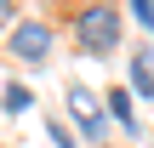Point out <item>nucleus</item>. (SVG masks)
Here are the masks:
<instances>
[{
    "label": "nucleus",
    "instance_id": "1",
    "mask_svg": "<svg viewBox=\"0 0 154 148\" xmlns=\"http://www.w3.org/2000/svg\"><path fill=\"white\" fill-rule=\"evenodd\" d=\"M120 40H126L120 6H86V11L74 17V46H80L86 57H109V51H120Z\"/></svg>",
    "mask_w": 154,
    "mask_h": 148
},
{
    "label": "nucleus",
    "instance_id": "2",
    "mask_svg": "<svg viewBox=\"0 0 154 148\" xmlns=\"http://www.w3.org/2000/svg\"><path fill=\"white\" fill-rule=\"evenodd\" d=\"M11 57L29 63V68H40V63L51 57V23H40V17L17 23V29H11Z\"/></svg>",
    "mask_w": 154,
    "mask_h": 148
},
{
    "label": "nucleus",
    "instance_id": "3",
    "mask_svg": "<svg viewBox=\"0 0 154 148\" xmlns=\"http://www.w3.org/2000/svg\"><path fill=\"white\" fill-rule=\"evenodd\" d=\"M69 120L80 125V137H86V143H103V108L91 103V91H86V86H69Z\"/></svg>",
    "mask_w": 154,
    "mask_h": 148
},
{
    "label": "nucleus",
    "instance_id": "4",
    "mask_svg": "<svg viewBox=\"0 0 154 148\" xmlns=\"http://www.w3.org/2000/svg\"><path fill=\"white\" fill-rule=\"evenodd\" d=\"M131 86L137 97H154V51H131Z\"/></svg>",
    "mask_w": 154,
    "mask_h": 148
},
{
    "label": "nucleus",
    "instance_id": "5",
    "mask_svg": "<svg viewBox=\"0 0 154 148\" xmlns=\"http://www.w3.org/2000/svg\"><path fill=\"white\" fill-rule=\"evenodd\" d=\"M109 114H114L126 131H137V114H131V91H126V86H114V91H109Z\"/></svg>",
    "mask_w": 154,
    "mask_h": 148
},
{
    "label": "nucleus",
    "instance_id": "6",
    "mask_svg": "<svg viewBox=\"0 0 154 148\" xmlns=\"http://www.w3.org/2000/svg\"><path fill=\"white\" fill-rule=\"evenodd\" d=\"M0 103H6L11 114H23V108H29V86H6V91H0Z\"/></svg>",
    "mask_w": 154,
    "mask_h": 148
},
{
    "label": "nucleus",
    "instance_id": "7",
    "mask_svg": "<svg viewBox=\"0 0 154 148\" xmlns=\"http://www.w3.org/2000/svg\"><path fill=\"white\" fill-rule=\"evenodd\" d=\"M131 17H137V23L154 34V0H131Z\"/></svg>",
    "mask_w": 154,
    "mask_h": 148
},
{
    "label": "nucleus",
    "instance_id": "8",
    "mask_svg": "<svg viewBox=\"0 0 154 148\" xmlns=\"http://www.w3.org/2000/svg\"><path fill=\"white\" fill-rule=\"evenodd\" d=\"M51 143H57V148H80L74 137H69V125H63V120H51Z\"/></svg>",
    "mask_w": 154,
    "mask_h": 148
}]
</instances>
